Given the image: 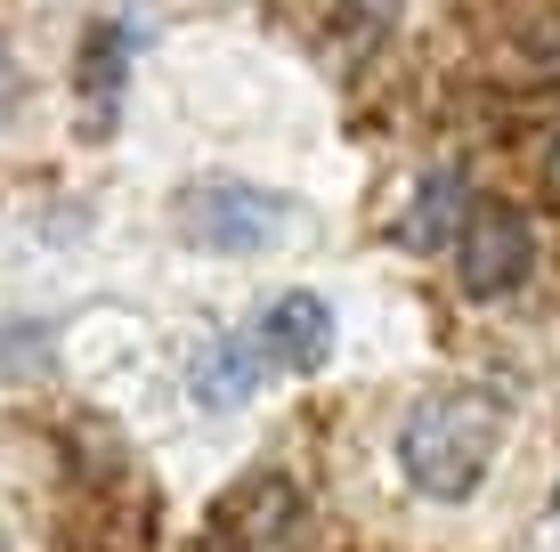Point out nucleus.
<instances>
[{
	"instance_id": "obj_8",
	"label": "nucleus",
	"mask_w": 560,
	"mask_h": 552,
	"mask_svg": "<svg viewBox=\"0 0 560 552\" xmlns=\"http://www.w3.org/2000/svg\"><path fill=\"white\" fill-rule=\"evenodd\" d=\"M341 9H350V33H382L398 0H341Z\"/></svg>"
},
{
	"instance_id": "obj_9",
	"label": "nucleus",
	"mask_w": 560,
	"mask_h": 552,
	"mask_svg": "<svg viewBox=\"0 0 560 552\" xmlns=\"http://www.w3.org/2000/svg\"><path fill=\"white\" fill-rule=\"evenodd\" d=\"M16 106H25V73H16V57L0 49V122H9Z\"/></svg>"
},
{
	"instance_id": "obj_11",
	"label": "nucleus",
	"mask_w": 560,
	"mask_h": 552,
	"mask_svg": "<svg viewBox=\"0 0 560 552\" xmlns=\"http://www.w3.org/2000/svg\"><path fill=\"white\" fill-rule=\"evenodd\" d=\"M552 512H560V496H552Z\"/></svg>"
},
{
	"instance_id": "obj_3",
	"label": "nucleus",
	"mask_w": 560,
	"mask_h": 552,
	"mask_svg": "<svg viewBox=\"0 0 560 552\" xmlns=\"http://www.w3.org/2000/svg\"><path fill=\"white\" fill-rule=\"evenodd\" d=\"M447 252H455V284L471 301H504L536 269V236H528V220H520L512 203H471V220H463V236Z\"/></svg>"
},
{
	"instance_id": "obj_1",
	"label": "nucleus",
	"mask_w": 560,
	"mask_h": 552,
	"mask_svg": "<svg viewBox=\"0 0 560 552\" xmlns=\"http://www.w3.org/2000/svg\"><path fill=\"white\" fill-rule=\"evenodd\" d=\"M495 439H504V407L488 390H431L407 407L398 423V471H407L415 496L431 504H463L495 463Z\"/></svg>"
},
{
	"instance_id": "obj_7",
	"label": "nucleus",
	"mask_w": 560,
	"mask_h": 552,
	"mask_svg": "<svg viewBox=\"0 0 560 552\" xmlns=\"http://www.w3.org/2000/svg\"><path fill=\"white\" fill-rule=\"evenodd\" d=\"M122 57H130V33H114V25H90V42H82V98H90V139H106L114 106H122Z\"/></svg>"
},
{
	"instance_id": "obj_2",
	"label": "nucleus",
	"mask_w": 560,
	"mask_h": 552,
	"mask_svg": "<svg viewBox=\"0 0 560 552\" xmlns=\"http://www.w3.org/2000/svg\"><path fill=\"white\" fill-rule=\"evenodd\" d=\"M179 236L220 260H253L293 236V203L268 196V187H244V179H203L179 196Z\"/></svg>"
},
{
	"instance_id": "obj_5",
	"label": "nucleus",
	"mask_w": 560,
	"mask_h": 552,
	"mask_svg": "<svg viewBox=\"0 0 560 552\" xmlns=\"http://www.w3.org/2000/svg\"><path fill=\"white\" fill-rule=\"evenodd\" d=\"M471 179L463 171H431V179L415 187V203H407V220H398V244L407 252H439V244H455L463 236V220H471Z\"/></svg>"
},
{
	"instance_id": "obj_4",
	"label": "nucleus",
	"mask_w": 560,
	"mask_h": 552,
	"mask_svg": "<svg viewBox=\"0 0 560 552\" xmlns=\"http://www.w3.org/2000/svg\"><path fill=\"white\" fill-rule=\"evenodd\" d=\"M253 341H260L268 366H284V374H317L325 357H334V301H325V293H277V301L260 309Z\"/></svg>"
},
{
	"instance_id": "obj_6",
	"label": "nucleus",
	"mask_w": 560,
	"mask_h": 552,
	"mask_svg": "<svg viewBox=\"0 0 560 552\" xmlns=\"http://www.w3.org/2000/svg\"><path fill=\"white\" fill-rule=\"evenodd\" d=\"M260 374H268V357H260V341H244V333H220V341L196 350V398L211 414L244 407V398L260 390Z\"/></svg>"
},
{
	"instance_id": "obj_10",
	"label": "nucleus",
	"mask_w": 560,
	"mask_h": 552,
	"mask_svg": "<svg viewBox=\"0 0 560 552\" xmlns=\"http://www.w3.org/2000/svg\"><path fill=\"white\" fill-rule=\"evenodd\" d=\"M545 187L560 196V130H552V146H545Z\"/></svg>"
}]
</instances>
